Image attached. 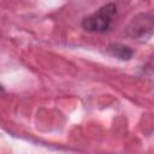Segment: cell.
I'll list each match as a JSON object with an SVG mask.
<instances>
[{
    "label": "cell",
    "mask_w": 154,
    "mask_h": 154,
    "mask_svg": "<svg viewBox=\"0 0 154 154\" xmlns=\"http://www.w3.org/2000/svg\"><path fill=\"white\" fill-rule=\"evenodd\" d=\"M117 12L116 4H106L94 13L85 17L82 20V28L89 32H106L112 29Z\"/></svg>",
    "instance_id": "1"
},
{
    "label": "cell",
    "mask_w": 154,
    "mask_h": 154,
    "mask_svg": "<svg viewBox=\"0 0 154 154\" xmlns=\"http://www.w3.org/2000/svg\"><path fill=\"white\" fill-rule=\"evenodd\" d=\"M126 34L136 40H144L154 34V13L143 12L135 16L125 28Z\"/></svg>",
    "instance_id": "2"
},
{
    "label": "cell",
    "mask_w": 154,
    "mask_h": 154,
    "mask_svg": "<svg viewBox=\"0 0 154 154\" xmlns=\"http://www.w3.org/2000/svg\"><path fill=\"white\" fill-rule=\"evenodd\" d=\"M106 49L108 54H111L112 57L119 60H130L134 55V51L129 46H125L122 43H111Z\"/></svg>",
    "instance_id": "3"
}]
</instances>
